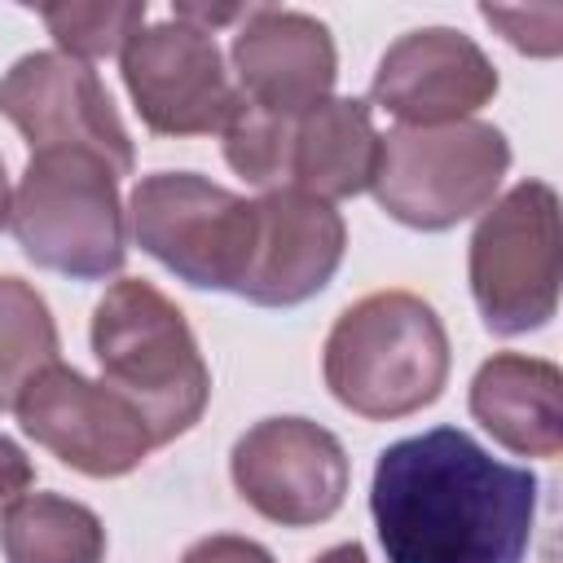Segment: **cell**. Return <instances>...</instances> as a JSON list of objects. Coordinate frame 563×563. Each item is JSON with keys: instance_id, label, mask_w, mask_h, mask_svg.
<instances>
[{"instance_id": "obj_1", "label": "cell", "mask_w": 563, "mask_h": 563, "mask_svg": "<svg viewBox=\"0 0 563 563\" xmlns=\"http://www.w3.org/2000/svg\"><path fill=\"white\" fill-rule=\"evenodd\" d=\"M537 475L497 462L457 427L387 444L374 462L369 515L387 563H523Z\"/></svg>"}, {"instance_id": "obj_2", "label": "cell", "mask_w": 563, "mask_h": 563, "mask_svg": "<svg viewBox=\"0 0 563 563\" xmlns=\"http://www.w3.org/2000/svg\"><path fill=\"white\" fill-rule=\"evenodd\" d=\"M92 356L101 383L141 413L154 444L185 435L211 400V374L185 312L141 277L114 282L92 308Z\"/></svg>"}, {"instance_id": "obj_3", "label": "cell", "mask_w": 563, "mask_h": 563, "mask_svg": "<svg viewBox=\"0 0 563 563\" xmlns=\"http://www.w3.org/2000/svg\"><path fill=\"white\" fill-rule=\"evenodd\" d=\"M321 369L343 409L369 422H391L440 396L449 378V334L427 299L409 290H374L339 312Z\"/></svg>"}, {"instance_id": "obj_4", "label": "cell", "mask_w": 563, "mask_h": 563, "mask_svg": "<svg viewBox=\"0 0 563 563\" xmlns=\"http://www.w3.org/2000/svg\"><path fill=\"white\" fill-rule=\"evenodd\" d=\"M9 229L35 268L70 282H106L128 260V229L119 202V172L88 150H35Z\"/></svg>"}, {"instance_id": "obj_5", "label": "cell", "mask_w": 563, "mask_h": 563, "mask_svg": "<svg viewBox=\"0 0 563 563\" xmlns=\"http://www.w3.org/2000/svg\"><path fill=\"white\" fill-rule=\"evenodd\" d=\"M506 167L510 141L493 123L462 119L444 128H391L378 136V167L369 189L391 220L440 233L484 211Z\"/></svg>"}, {"instance_id": "obj_6", "label": "cell", "mask_w": 563, "mask_h": 563, "mask_svg": "<svg viewBox=\"0 0 563 563\" xmlns=\"http://www.w3.org/2000/svg\"><path fill=\"white\" fill-rule=\"evenodd\" d=\"M132 238L167 273L198 290L238 295L255 242L260 207L198 172H154L132 189Z\"/></svg>"}, {"instance_id": "obj_7", "label": "cell", "mask_w": 563, "mask_h": 563, "mask_svg": "<svg viewBox=\"0 0 563 563\" xmlns=\"http://www.w3.org/2000/svg\"><path fill=\"white\" fill-rule=\"evenodd\" d=\"M471 295L493 334L541 330L559 308V194L519 180L471 233Z\"/></svg>"}, {"instance_id": "obj_8", "label": "cell", "mask_w": 563, "mask_h": 563, "mask_svg": "<svg viewBox=\"0 0 563 563\" xmlns=\"http://www.w3.org/2000/svg\"><path fill=\"white\" fill-rule=\"evenodd\" d=\"M123 84L136 114L158 136H207L224 132L238 88L224 70L216 35L172 18L141 26L123 48Z\"/></svg>"}, {"instance_id": "obj_9", "label": "cell", "mask_w": 563, "mask_h": 563, "mask_svg": "<svg viewBox=\"0 0 563 563\" xmlns=\"http://www.w3.org/2000/svg\"><path fill=\"white\" fill-rule=\"evenodd\" d=\"M13 409L35 444H44L57 462L92 479H119L136 471L154 449L150 427L123 396L62 361L35 374Z\"/></svg>"}, {"instance_id": "obj_10", "label": "cell", "mask_w": 563, "mask_h": 563, "mask_svg": "<svg viewBox=\"0 0 563 563\" xmlns=\"http://www.w3.org/2000/svg\"><path fill=\"white\" fill-rule=\"evenodd\" d=\"M229 475L242 501L264 519L312 528L343 506L347 453L334 431L308 418H264L233 444Z\"/></svg>"}, {"instance_id": "obj_11", "label": "cell", "mask_w": 563, "mask_h": 563, "mask_svg": "<svg viewBox=\"0 0 563 563\" xmlns=\"http://www.w3.org/2000/svg\"><path fill=\"white\" fill-rule=\"evenodd\" d=\"M0 114L35 150H88L119 176L132 172L128 128L88 62L66 53H26L0 79Z\"/></svg>"}, {"instance_id": "obj_12", "label": "cell", "mask_w": 563, "mask_h": 563, "mask_svg": "<svg viewBox=\"0 0 563 563\" xmlns=\"http://www.w3.org/2000/svg\"><path fill=\"white\" fill-rule=\"evenodd\" d=\"M233 70L242 106L273 119H299L330 97L339 57L325 22L312 13L251 4L233 35Z\"/></svg>"}, {"instance_id": "obj_13", "label": "cell", "mask_w": 563, "mask_h": 563, "mask_svg": "<svg viewBox=\"0 0 563 563\" xmlns=\"http://www.w3.org/2000/svg\"><path fill=\"white\" fill-rule=\"evenodd\" d=\"M497 92V70L484 48L449 26L400 35L374 70L369 97L400 128H444L475 114Z\"/></svg>"}, {"instance_id": "obj_14", "label": "cell", "mask_w": 563, "mask_h": 563, "mask_svg": "<svg viewBox=\"0 0 563 563\" xmlns=\"http://www.w3.org/2000/svg\"><path fill=\"white\" fill-rule=\"evenodd\" d=\"M255 207L260 242L238 295L260 308H295L325 290L347 246L343 216L299 189H268Z\"/></svg>"}, {"instance_id": "obj_15", "label": "cell", "mask_w": 563, "mask_h": 563, "mask_svg": "<svg viewBox=\"0 0 563 563\" xmlns=\"http://www.w3.org/2000/svg\"><path fill=\"white\" fill-rule=\"evenodd\" d=\"M471 413L501 449L554 457L563 449V374L550 361L497 352L471 383Z\"/></svg>"}, {"instance_id": "obj_16", "label": "cell", "mask_w": 563, "mask_h": 563, "mask_svg": "<svg viewBox=\"0 0 563 563\" xmlns=\"http://www.w3.org/2000/svg\"><path fill=\"white\" fill-rule=\"evenodd\" d=\"M374 167H378V132L369 119V101L325 97L321 106L295 119L290 154H286V189L312 194L321 202H339L369 189Z\"/></svg>"}, {"instance_id": "obj_17", "label": "cell", "mask_w": 563, "mask_h": 563, "mask_svg": "<svg viewBox=\"0 0 563 563\" xmlns=\"http://www.w3.org/2000/svg\"><path fill=\"white\" fill-rule=\"evenodd\" d=\"M0 550L4 563H101L106 528L84 501L26 493L4 510Z\"/></svg>"}, {"instance_id": "obj_18", "label": "cell", "mask_w": 563, "mask_h": 563, "mask_svg": "<svg viewBox=\"0 0 563 563\" xmlns=\"http://www.w3.org/2000/svg\"><path fill=\"white\" fill-rule=\"evenodd\" d=\"M57 361V325L35 286L0 277V413L18 405L35 374Z\"/></svg>"}, {"instance_id": "obj_19", "label": "cell", "mask_w": 563, "mask_h": 563, "mask_svg": "<svg viewBox=\"0 0 563 563\" xmlns=\"http://www.w3.org/2000/svg\"><path fill=\"white\" fill-rule=\"evenodd\" d=\"M44 26L53 40L66 48L75 62L92 57H114L128 48V40L145 26V4L141 0H97V4H40Z\"/></svg>"}, {"instance_id": "obj_20", "label": "cell", "mask_w": 563, "mask_h": 563, "mask_svg": "<svg viewBox=\"0 0 563 563\" xmlns=\"http://www.w3.org/2000/svg\"><path fill=\"white\" fill-rule=\"evenodd\" d=\"M484 22H493L515 48L532 53V57H554L559 53V26H563V9L559 4H541V9H501V4H484L479 9Z\"/></svg>"}, {"instance_id": "obj_21", "label": "cell", "mask_w": 563, "mask_h": 563, "mask_svg": "<svg viewBox=\"0 0 563 563\" xmlns=\"http://www.w3.org/2000/svg\"><path fill=\"white\" fill-rule=\"evenodd\" d=\"M180 563H273V554H268L260 541H251V537L216 532V537L194 541Z\"/></svg>"}, {"instance_id": "obj_22", "label": "cell", "mask_w": 563, "mask_h": 563, "mask_svg": "<svg viewBox=\"0 0 563 563\" xmlns=\"http://www.w3.org/2000/svg\"><path fill=\"white\" fill-rule=\"evenodd\" d=\"M31 484H35L31 457H26L9 435H0V515H4L13 501H22V497L31 493Z\"/></svg>"}, {"instance_id": "obj_23", "label": "cell", "mask_w": 563, "mask_h": 563, "mask_svg": "<svg viewBox=\"0 0 563 563\" xmlns=\"http://www.w3.org/2000/svg\"><path fill=\"white\" fill-rule=\"evenodd\" d=\"M312 563H369V559H365V550H361L356 541H343V545L325 550V554H321V559H312Z\"/></svg>"}, {"instance_id": "obj_24", "label": "cell", "mask_w": 563, "mask_h": 563, "mask_svg": "<svg viewBox=\"0 0 563 563\" xmlns=\"http://www.w3.org/2000/svg\"><path fill=\"white\" fill-rule=\"evenodd\" d=\"M9 207H13V198H9V176H4V158H0V229L9 220Z\"/></svg>"}]
</instances>
